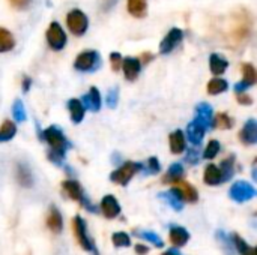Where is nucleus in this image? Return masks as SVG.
Wrapping results in <instances>:
<instances>
[{
	"mask_svg": "<svg viewBox=\"0 0 257 255\" xmlns=\"http://www.w3.org/2000/svg\"><path fill=\"white\" fill-rule=\"evenodd\" d=\"M134 233L137 234V237H142V239H145V240L151 242V243H152L154 246H157V248H163V246H164L163 239H161L157 233H154V231H148V230H136Z\"/></svg>",
	"mask_w": 257,
	"mask_h": 255,
	"instance_id": "nucleus-32",
	"label": "nucleus"
},
{
	"mask_svg": "<svg viewBox=\"0 0 257 255\" xmlns=\"http://www.w3.org/2000/svg\"><path fill=\"white\" fill-rule=\"evenodd\" d=\"M62 188H63V191L66 192V195H68L69 198L78 201L86 210H89V212H92V213H98V207L84 195V191H83L81 185H80L77 180H65V182L62 183Z\"/></svg>",
	"mask_w": 257,
	"mask_h": 255,
	"instance_id": "nucleus-2",
	"label": "nucleus"
},
{
	"mask_svg": "<svg viewBox=\"0 0 257 255\" xmlns=\"http://www.w3.org/2000/svg\"><path fill=\"white\" fill-rule=\"evenodd\" d=\"M72 228H74V233H75V237H77L78 243L81 245V248H83L84 251L92 252L93 255H99L98 254L96 246H95V243H93V240H92V239L89 237V234H87L86 221H84L80 215L74 216V219H72Z\"/></svg>",
	"mask_w": 257,
	"mask_h": 255,
	"instance_id": "nucleus-4",
	"label": "nucleus"
},
{
	"mask_svg": "<svg viewBox=\"0 0 257 255\" xmlns=\"http://www.w3.org/2000/svg\"><path fill=\"white\" fill-rule=\"evenodd\" d=\"M184 177V167L182 164H172L167 170V173L164 174L163 177V182L164 183H169V185H175V183H179Z\"/></svg>",
	"mask_w": 257,
	"mask_h": 255,
	"instance_id": "nucleus-21",
	"label": "nucleus"
},
{
	"mask_svg": "<svg viewBox=\"0 0 257 255\" xmlns=\"http://www.w3.org/2000/svg\"><path fill=\"white\" fill-rule=\"evenodd\" d=\"M69 108V116L74 123H80L84 119V105L80 99H71L68 102Z\"/></svg>",
	"mask_w": 257,
	"mask_h": 255,
	"instance_id": "nucleus-25",
	"label": "nucleus"
},
{
	"mask_svg": "<svg viewBox=\"0 0 257 255\" xmlns=\"http://www.w3.org/2000/svg\"><path fill=\"white\" fill-rule=\"evenodd\" d=\"M205 132H206V128H205L200 122H197L196 119H194V120L188 125V128H187L188 140H190V143L194 144V146H199V144L202 143V140H203V137H205Z\"/></svg>",
	"mask_w": 257,
	"mask_h": 255,
	"instance_id": "nucleus-17",
	"label": "nucleus"
},
{
	"mask_svg": "<svg viewBox=\"0 0 257 255\" xmlns=\"http://www.w3.org/2000/svg\"><path fill=\"white\" fill-rule=\"evenodd\" d=\"M99 66H101V56L93 50L81 53L80 56H77L74 62V68L80 72H93Z\"/></svg>",
	"mask_w": 257,
	"mask_h": 255,
	"instance_id": "nucleus-6",
	"label": "nucleus"
},
{
	"mask_svg": "<svg viewBox=\"0 0 257 255\" xmlns=\"http://www.w3.org/2000/svg\"><path fill=\"white\" fill-rule=\"evenodd\" d=\"M143 170V164L140 162H133V161H128L125 164H122L117 170H114L111 174H110V180L117 183V185H122V186H126L130 183V180L139 173Z\"/></svg>",
	"mask_w": 257,
	"mask_h": 255,
	"instance_id": "nucleus-3",
	"label": "nucleus"
},
{
	"mask_svg": "<svg viewBox=\"0 0 257 255\" xmlns=\"http://www.w3.org/2000/svg\"><path fill=\"white\" fill-rule=\"evenodd\" d=\"M9 2L15 9H26L32 3V0H9Z\"/></svg>",
	"mask_w": 257,
	"mask_h": 255,
	"instance_id": "nucleus-43",
	"label": "nucleus"
},
{
	"mask_svg": "<svg viewBox=\"0 0 257 255\" xmlns=\"http://www.w3.org/2000/svg\"><path fill=\"white\" fill-rule=\"evenodd\" d=\"M139 60L143 62V63H149L151 60H154V54H151V53H143L142 59H139Z\"/></svg>",
	"mask_w": 257,
	"mask_h": 255,
	"instance_id": "nucleus-48",
	"label": "nucleus"
},
{
	"mask_svg": "<svg viewBox=\"0 0 257 255\" xmlns=\"http://www.w3.org/2000/svg\"><path fill=\"white\" fill-rule=\"evenodd\" d=\"M149 252V248L146 245H136V254L137 255H146Z\"/></svg>",
	"mask_w": 257,
	"mask_h": 255,
	"instance_id": "nucleus-46",
	"label": "nucleus"
},
{
	"mask_svg": "<svg viewBox=\"0 0 257 255\" xmlns=\"http://www.w3.org/2000/svg\"><path fill=\"white\" fill-rule=\"evenodd\" d=\"M17 180H18V183H20L21 186H24V188H32V186H33V176H32V171H30V168H29L26 164H23V162H20V164L17 165Z\"/></svg>",
	"mask_w": 257,
	"mask_h": 255,
	"instance_id": "nucleus-23",
	"label": "nucleus"
},
{
	"mask_svg": "<svg viewBox=\"0 0 257 255\" xmlns=\"http://www.w3.org/2000/svg\"><path fill=\"white\" fill-rule=\"evenodd\" d=\"M47 227L54 233V234H60L63 230V218L62 213L59 212V209L56 206H51L48 210V216H47Z\"/></svg>",
	"mask_w": 257,
	"mask_h": 255,
	"instance_id": "nucleus-16",
	"label": "nucleus"
},
{
	"mask_svg": "<svg viewBox=\"0 0 257 255\" xmlns=\"http://www.w3.org/2000/svg\"><path fill=\"white\" fill-rule=\"evenodd\" d=\"M170 242L173 246L176 248H181L184 245L188 243L190 240V233L184 228V227H179V225H170Z\"/></svg>",
	"mask_w": 257,
	"mask_h": 255,
	"instance_id": "nucleus-18",
	"label": "nucleus"
},
{
	"mask_svg": "<svg viewBox=\"0 0 257 255\" xmlns=\"http://www.w3.org/2000/svg\"><path fill=\"white\" fill-rule=\"evenodd\" d=\"M117 0H101V9L104 12H110L116 6Z\"/></svg>",
	"mask_w": 257,
	"mask_h": 255,
	"instance_id": "nucleus-44",
	"label": "nucleus"
},
{
	"mask_svg": "<svg viewBox=\"0 0 257 255\" xmlns=\"http://www.w3.org/2000/svg\"><path fill=\"white\" fill-rule=\"evenodd\" d=\"M111 240H113V245L116 248H126V246L131 245V237L126 233H123V231L114 233L113 237H111Z\"/></svg>",
	"mask_w": 257,
	"mask_h": 255,
	"instance_id": "nucleus-36",
	"label": "nucleus"
},
{
	"mask_svg": "<svg viewBox=\"0 0 257 255\" xmlns=\"http://www.w3.org/2000/svg\"><path fill=\"white\" fill-rule=\"evenodd\" d=\"M217 239L224 245V249H226V252L227 255H233L235 252V248H233V243H232V239H230V236H227L224 231H217Z\"/></svg>",
	"mask_w": 257,
	"mask_h": 255,
	"instance_id": "nucleus-38",
	"label": "nucleus"
},
{
	"mask_svg": "<svg viewBox=\"0 0 257 255\" xmlns=\"http://www.w3.org/2000/svg\"><path fill=\"white\" fill-rule=\"evenodd\" d=\"M169 143H170V152L175 155H179L185 150V135L181 129H176L175 132L170 134L169 137Z\"/></svg>",
	"mask_w": 257,
	"mask_h": 255,
	"instance_id": "nucleus-20",
	"label": "nucleus"
},
{
	"mask_svg": "<svg viewBox=\"0 0 257 255\" xmlns=\"http://www.w3.org/2000/svg\"><path fill=\"white\" fill-rule=\"evenodd\" d=\"M257 81V72L254 69V66L251 63H244L242 65V80L235 86V90L238 93L247 90L248 87L254 86Z\"/></svg>",
	"mask_w": 257,
	"mask_h": 255,
	"instance_id": "nucleus-10",
	"label": "nucleus"
},
{
	"mask_svg": "<svg viewBox=\"0 0 257 255\" xmlns=\"http://www.w3.org/2000/svg\"><path fill=\"white\" fill-rule=\"evenodd\" d=\"M83 101L90 111L96 113L101 110V93L98 92L96 87H90V90L83 96Z\"/></svg>",
	"mask_w": 257,
	"mask_h": 255,
	"instance_id": "nucleus-19",
	"label": "nucleus"
},
{
	"mask_svg": "<svg viewBox=\"0 0 257 255\" xmlns=\"http://www.w3.org/2000/svg\"><path fill=\"white\" fill-rule=\"evenodd\" d=\"M30 84H32V80H30L29 77H24V78H23V92H24V93H27V92H29Z\"/></svg>",
	"mask_w": 257,
	"mask_h": 255,
	"instance_id": "nucleus-47",
	"label": "nucleus"
},
{
	"mask_svg": "<svg viewBox=\"0 0 257 255\" xmlns=\"http://www.w3.org/2000/svg\"><path fill=\"white\" fill-rule=\"evenodd\" d=\"M182 39H184V33H182V30L181 29H172L167 35H166V38L163 39V42L160 44V53L161 54H169V53H172L181 42H182Z\"/></svg>",
	"mask_w": 257,
	"mask_h": 255,
	"instance_id": "nucleus-9",
	"label": "nucleus"
},
{
	"mask_svg": "<svg viewBox=\"0 0 257 255\" xmlns=\"http://www.w3.org/2000/svg\"><path fill=\"white\" fill-rule=\"evenodd\" d=\"M230 239H232L233 248L239 252V255H256L254 248H251V246H250L242 237H239L238 234H232Z\"/></svg>",
	"mask_w": 257,
	"mask_h": 255,
	"instance_id": "nucleus-30",
	"label": "nucleus"
},
{
	"mask_svg": "<svg viewBox=\"0 0 257 255\" xmlns=\"http://www.w3.org/2000/svg\"><path fill=\"white\" fill-rule=\"evenodd\" d=\"M163 255H181V252L178 249H169V251H166Z\"/></svg>",
	"mask_w": 257,
	"mask_h": 255,
	"instance_id": "nucleus-49",
	"label": "nucleus"
},
{
	"mask_svg": "<svg viewBox=\"0 0 257 255\" xmlns=\"http://www.w3.org/2000/svg\"><path fill=\"white\" fill-rule=\"evenodd\" d=\"M218 168H220V171H221L223 183L227 182V180H230V179L233 177V174H235V156L230 155L229 158H226V159L221 162V165H220Z\"/></svg>",
	"mask_w": 257,
	"mask_h": 255,
	"instance_id": "nucleus-27",
	"label": "nucleus"
},
{
	"mask_svg": "<svg viewBox=\"0 0 257 255\" xmlns=\"http://www.w3.org/2000/svg\"><path fill=\"white\" fill-rule=\"evenodd\" d=\"M239 140L247 144V146H253L257 143V122L254 119H250L245 122V125L242 126L241 132H239Z\"/></svg>",
	"mask_w": 257,
	"mask_h": 255,
	"instance_id": "nucleus-13",
	"label": "nucleus"
},
{
	"mask_svg": "<svg viewBox=\"0 0 257 255\" xmlns=\"http://www.w3.org/2000/svg\"><path fill=\"white\" fill-rule=\"evenodd\" d=\"M143 168L146 170L148 174H158V173L161 171V164H160L158 158L151 156V158L148 159V162H146V167L143 165Z\"/></svg>",
	"mask_w": 257,
	"mask_h": 255,
	"instance_id": "nucleus-39",
	"label": "nucleus"
},
{
	"mask_svg": "<svg viewBox=\"0 0 257 255\" xmlns=\"http://www.w3.org/2000/svg\"><path fill=\"white\" fill-rule=\"evenodd\" d=\"M196 120L200 122L206 129L214 126V119H212V107L206 102H202L196 107Z\"/></svg>",
	"mask_w": 257,
	"mask_h": 255,
	"instance_id": "nucleus-15",
	"label": "nucleus"
},
{
	"mask_svg": "<svg viewBox=\"0 0 257 255\" xmlns=\"http://www.w3.org/2000/svg\"><path fill=\"white\" fill-rule=\"evenodd\" d=\"M181 192H182V197H184V201H188V203H196L199 200V194L196 191V188L193 185H190L188 182H182L181 180Z\"/></svg>",
	"mask_w": 257,
	"mask_h": 255,
	"instance_id": "nucleus-31",
	"label": "nucleus"
},
{
	"mask_svg": "<svg viewBox=\"0 0 257 255\" xmlns=\"http://www.w3.org/2000/svg\"><path fill=\"white\" fill-rule=\"evenodd\" d=\"M203 180H205V183L209 185V186H217V185L223 183L220 168H218L217 165H214V164H209V165L205 168Z\"/></svg>",
	"mask_w": 257,
	"mask_h": 255,
	"instance_id": "nucleus-22",
	"label": "nucleus"
},
{
	"mask_svg": "<svg viewBox=\"0 0 257 255\" xmlns=\"http://www.w3.org/2000/svg\"><path fill=\"white\" fill-rule=\"evenodd\" d=\"M148 0H128V12L136 18H143L146 15Z\"/></svg>",
	"mask_w": 257,
	"mask_h": 255,
	"instance_id": "nucleus-26",
	"label": "nucleus"
},
{
	"mask_svg": "<svg viewBox=\"0 0 257 255\" xmlns=\"http://www.w3.org/2000/svg\"><path fill=\"white\" fill-rule=\"evenodd\" d=\"M66 24H68V29L71 30L72 35L81 36V35L86 33V30L89 27V20H87V17H86V14L83 11L72 9L66 15Z\"/></svg>",
	"mask_w": 257,
	"mask_h": 255,
	"instance_id": "nucleus-5",
	"label": "nucleus"
},
{
	"mask_svg": "<svg viewBox=\"0 0 257 255\" xmlns=\"http://www.w3.org/2000/svg\"><path fill=\"white\" fill-rule=\"evenodd\" d=\"M39 140H44L50 146L48 159L56 165H62L65 155L71 147V143L66 140L63 132L57 126H50L45 131L39 132Z\"/></svg>",
	"mask_w": 257,
	"mask_h": 255,
	"instance_id": "nucleus-1",
	"label": "nucleus"
},
{
	"mask_svg": "<svg viewBox=\"0 0 257 255\" xmlns=\"http://www.w3.org/2000/svg\"><path fill=\"white\" fill-rule=\"evenodd\" d=\"M14 47H15L14 35H12L9 30L0 27V53H8V51H11Z\"/></svg>",
	"mask_w": 257,
	"mask_h": 255,
	"instance_id": "nucleus-29",
	"label": "nucleus"
},
{
	"mask_svg": "<svg viewBox=\"0 0 257 255\" xmlns=\"http://www.w3.org/2000/svg\"><path fill=\"white\" fill-rule=\"evenodd\" d=\"M110 62H111V69L119 71L122 68V56L119 53H111L110 54Z\"/></svg>",
	"mask_w": 257,
	"mask_h": 255,
	"instance_id": "nucleus-41",
	"label": "nucleus"
},
{
	"mask_svg": "<svg viewBox=\"0 0 257 255\" xmlns=\"http://www.w3.org/2000/svg\"><path fill=\"white\" fill-rule=\"evenodd\" d=\"M187 162L191 164V165H196L199 162V149H190L188 153H187Z\"/></svg>",
	"mask_w": 257,
	"mask_h": 255,
	"instance_id": "nucleus-42",
	"label": "nucleus"
},
{
	"mask_svg": "<svg viewBox=\"0 0 257 255\" xmlns=\"http://www.w3.org/2000/svg\"><path fill=\"white\" fill-rule=\"evenodd\" d=\"M122 69L128 81H136L142 69V62L136 57H125L122 59Z\"/></svg>",
	"mask_w": 257,
	"mask_h": 255,
	"instance_id": "nucleus-11",
	"label": "nucleus"
},
{
	"mask_svg": "<svg viewBox=\"0 0 257 255\" xmlns=\"http://www.w3.org/2000/svg\"><path fill=\"white\" fill-rule=\"evenodd\" d=\"M101 212L107 219H114L120 215V206L113 195H105L101 200Z\"/></svg>",
	"mask_w": 257,
	"mask_h": 255,
	"instance_id": "nucleus-12",
	"label": "nucleus"
},
{
	"mask_svg": "<svg viewBox=\"0 0 257 255\" xmlns=\"http://www.w3.org/2000/svg\"><path fill=\"white\" fill-rule=\"evenodd\" d=\"M209 66H211V72L214 75H221V74L226 72V69L229 66V62L221 54H211V57H209Z\"/></svg>",
	"mask_w": 257,
	"mask_h": 255,
	"instance_id": "nucleus-24",
	"label": "nucleus"
},
{
	"mask_svg": "<svg viewBox=\"0 0 257 255\" xmlns=\"http://www.w3.org/2000/svg\"><path fill=\"white\" fill-rule=\"evenodd\" d=\"M12 116L15 119V122H24L26 120V110H24V104L21 99H15L12 104Z\"/></svg>",
	"mask_w": 257,
	"mask_h": 255,
	"instance_id": "nucleus-35",
	"label": "nucleus"
},
{
	"mask_svg": "<svg viewBox=\"0 0 257 255\" xmlns=\"http://www.w3.org/2000/svg\"><path fill=\"white\" fill-rule=\"evenodd\" d=\"M229 89V84L223 78H214L208 83V93L209 95H220Z\"/></svg>",
	"mask_w": 257,
	"mask_h": 255,
	"instance_id": "nucleus-33",
	"label": "nucleus"
},
{
	"mask_svg": "<svg viewBox=\"0 0 257 255\" xmlns=\"http://www.w3.org/2000/svg\"><path fill=\"white\" fill-rule=\"evenodd\" d=\"M229 195L236 203H245V201H250L256 197V189L251 183L244 182V180H238L232 185Z\"/></svg>",
	"mask_w": 257,
	"mask_h": 255,
	"instance_id": "nucleus-7",
	"label": "nucleus"
},
{
	"mask_svg": "<svg viewBox=\"0 0 257 255\" xmlns=\"http://www.w3.org/2000/svg\"><path fill=\"white\" fill-rule=\"evenodd\" d=\"M238 102L241 104V105H251L253 104V99H251V96L250 95H245V93H238Z\"/></svg>",
	"mask_w": 257,
	"mask_h": 255,
	"instance_id": "nucleus-45",
	"label": "nucleus"
},
{
	"mask_svg": "<svg viewBox=\"0 0 257 255\" xmlns=\"http://www.w3.org/2000/svg\"><path fill=\"white\" fill-rule=\"evenodd\" d=\"M17 134V125L12 120H5L0 126V143L11 141Z\"/></svg>",
	"mask_w": 257,
	"mask_h": 255,
	"instance_id": "nucleus-28",
	"label": "nucleus"
},
{
	"mask_svg": "<svg viewBox=\"0 0 257 255\" xmlns=\"http://www.w3.org/2000/svg\"><path fill=\"white\" fill-rule=\"evenodd\" d=\"M214 126H217L220 129H230L233 126V119L226 113H220L214 119Z\"/></svg>",
	"mask_w": 257,
	"mask_h": 255,
	"instance_id": "nucleus-34",
	"label": "nucleus"
},
{
	"mask_svg": "<svg viewBox=\"0 0 257 255\" xmlns=\"http://www.w3.org/2000/svg\"><path fill=\"white\" fill-rule=\"evenodd\" d=\"M117 101H119V90H117V87L110 89L108 93H107V105H108V108H114L117 105Z\"/></svg>",
	"mask_w": 257,
	"mask_h": 255,
	"instance_id": "nucleus-40",
	"label": "nucleus"
},
{
	"mask_svg": "<svg viewBox=\"0 0 257 255\" xmlns=\"http://www.w3.org/2000/svg\"><path fill=\"white\" fill-rule=\"evenodd\" d=\"M160 198H164L169 203V206L173 207L178 212H181L184 209V203L185 201H184V197H182V192H181L179 188H172V189H169L166 192H161Z\"/></svg>",
	"mask_w": 257,
	"mask_h": 255,
	"instance_id": "nucleus-14",
	"label": "nucleus"
},
{
	"mask_svg": "<svg viewBox=\"0 0 257 255\" xmlns=\"http://www.w3.org/2000/svg\"><path fill=\"white\" fill-rule=\"evenodd\" d=\"M45 36H47L48 45H50L54 51H60V50L65 48V45H66V35H65V32H63V29H62V26H60L59 23L53 21V23L50 24V27H48V30H47V33H45Z\"/></svg>",
	"mask_w": 257,
	"mask_h": 255,
	"instance_id": "nucleus-8",
	"label": "nucleus"
},
{
	"mask_svg": "<svg viewBox=\"0 0 257 255\" xmlns=\"http://www.w3.org/2000/svg\"><path fill=\"white\" fill-rule=\"evenodd\" d=\"M220 152V143L217 140H211L203 152V158L205 159H214Z\"/></svg>",
	"mask_w": 257,
	"mask_h": 255,
	"instance_id": "nucleus-37",
	"label": "nucleus"
}]
</instances>
